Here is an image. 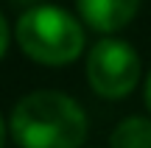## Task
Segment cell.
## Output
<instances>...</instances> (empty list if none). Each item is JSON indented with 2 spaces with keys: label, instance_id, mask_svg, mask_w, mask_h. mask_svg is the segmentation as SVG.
Listing matches in <instances>:
<instances>
[{
  "label": "cell",
  "instance_id": "obj_1",
  "mask_svg": "<svg viewBox=\"0 0 151 148\" xmlns=\"http://www.w3.org/2000/svg\"><path fill=\"white\" fill-rule=\"evenodd\" d=\"M9 132L20 148H81L87 140V115L70 95L37 89L14 104Z\"/></svg>",
  "mask_w": 151,
  "mask_h": 148
},
{
  "label": "cell",
  "instance_id": "obj_2",
  "mask_svg": "<svg viewBox=\"0 0 151 148\" xmlns=\"http://www.w3.org/2000/svg\"><path fill=\"white\" fill-rule=\"evenodd\" d=\"M14 39L31 61L48 67H65L84 53L81 20L50 3L28 6L17 17Z\"/></svg>",
  "mask_w": 151,
  "mask_h": 148
},
{
  "label": "cell",
  "instance_id": "obj_3",
  "mask_svg": "<svg viewBox=\"0 0 151 148\" xmlns=\"http://www.w3.org/2000/svg\"><path fill=\"white\" fill-rule=\"evenodd\" d=\"M84 73L95 95L120 101L140 81V56L126 39H115L112 34H106L90 48Z\"/></svg>",
  "mask_w": 151,
  "mask_h": 148
},
{
  "label": "cell",
  "instance_id": "obj_4",
  "mask_svg": "<svg viewBox=\"0 0 151 148\" xmlns=\"http://www.w3.org/2000/svg\"><path fill=\"white\" fill-rule=\"evenodd\" d=\"M143 0H76L78 17L98 34H118L137 17Z\"/></svg>",
  "mask_w": 151,
  "mask_h": 148
},
{
  "label": "cell",
  "instance_id": "obj_5",
  "mask_svg": "<svg viewBox=\"0 0 151 148\" xmlns=\"http://www.w3.org/2000/svg\"><path fill=\"white\" fill-rule=\"evenodd\" d=\"M109 148H151V117H123L109 137Z\"/></svg>",
  "mask_w": 151,
  "mask_h": 148
},
{
  "label": "cell",
  "instance_id": "obj_6",
  "mask_svg": "<svg viewBox=\"0 0 151 148\" xmlns=\"http://www.w3.org/2000/svg\"><path fill=\"white\" fill-rule=\"evenodd\" d=\"M9 42H11V28H9V22H6L3 11H0V59H3L6 50H9Z\"/></svg>",
  "mask_w": 151,
  "mask_h": 148
},
{
  "label": "cell",
  "instance_id": "obj_7",
  "mask_svg": "<svg viewBox=\"0 0 151 148\" xmlns=\"http://www.w3.org/2000/svg\"><path fill=\"white\" fill-rule=\"evenodd\" d=\"M146 106H148V112H151V73H148V78H146Z\"/></svg>",
  "mask_w": 151,
  "mask_h": 148
},
{
  "label": "cell",
  "instance_id": "obj_8",
  "mask_svg": "<svg viewBox=\"0 0 151 148\" xmlns=\"http://www.w3.org/2000/svg\"><path fill=\"white\" fill-rule=\"evenodd\" d=\"M6 129H9V126H6V120H3V115H0V148L6 145Z\"/></svg>",
  "mask_w": 151,
  "mask_h": 148
},
{
  "label": "cell",
  "instance_id": "obj_9",
  "mask_svg": "<svg viewBox=\"0 0 151 148\" xmlns=\"http://www.w3.org/2000/svg\"><path fill=\"white\" fill-rule=\"evenodd\" d=\"M14 3H22V6H37L39 0H14Z\"/></svg>",
  "mask_w": 151,
  "mask_h": 148
}]
</instances>
